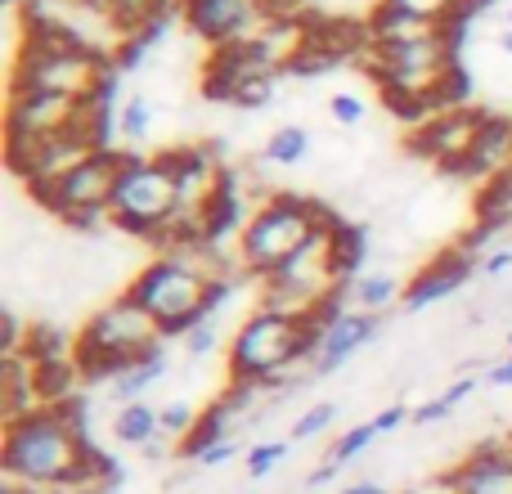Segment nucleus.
<instances>
[{
	"label": "nucleus",
	"instance_id": "nucleus-28",
	"mask_svg": "<svg viewBox=\"0 0 512 494\" xmlns=\"http://www.w3.org/2000/svg\"><path fill=\"white\" fill-rule=\"evenodd\" d=\"M180 342H185V355H189V360H207V355L221 346V324H216V319H203V324H198L194 333H185Z\"/></svg>",
	"mask_w": 512,
	"mask_h": 494
},
{
	"label": "nucleus",
	"instance_id": "nucleus-8",
	"mask_svg": "<svg viewBox=\"0 0 512 494\" xmlns=\"http://www.w3.org/2000/svg\"><path fill=\"white\" fill-rule=\"evenodd\" d=\"M333 216L306 194H270L261 207H252L243 221L239 239V265L252 274L256 283L270 279L279 265H288L319 230H328Z\"/></svg>",
	"mask_w": 512,
	"mask_h": 494
},
{
	"label": "nucleus",
	"instance_id": "nucleus-11",
	"mask_svg": "<svg viewBox=\"0 0 512 494\" xmlns=\"http://www.w3.org/2000/svg\"><path fill=\"white\" fill-rule=\"evenodd\" d=\"M117 162L122 149H99L90 153L81 167H72L63 180H54L50 189H41L36 207H45L50 216H59L72 230H99V225H113L108 207H113V180H117Z\"/></svg>",
	"mask_w": 512,
	"mask_h": 494
},
{
	"label": "nucleus",
	"instance_id": "nucleus-37",
	"mask_svg": "<svg viewBox=\"0 0 512 494\" xmlns=\"http://www.w3.org/2000/svg\"><path fill=\"white\" fill-rule=\"evenodd\" d=\"M0 494H41V490H32V486H23V481L5 477V481H0Z\"/></svg>",
	"mask_w": 512,
	"mask_h": 494
},
{
	"label": "nucleus",
	"instance_id": "nucleus-2",
	"mask_svg": "<svg viewBox=\"0 0 512 494\" xmlns=\"http://www.w3.org/2000/svg\"><path fill=\"white\" fill-rule=\"evenodd\" d=\"M104 454L86 441L77 414L63 405H36L18 418H5L0 472L41 494H72L99 486Z\"/></svg>",
	"mask_w": 512,
	"mask_h": 494
},
{
	"label": "nucleus",
	"instance_id": "nucleus-7",
	"mask_svg": "<svg viewBox=\"0 0 512 494\" xmlns=\"http://www.w3.org/2000/svg\"><path fill=\"white\" fill-rule=\"evenodd\" d=\"M113 77H117V63L104 59V54L72 41H54V36L23 32V45L14 50V68H9V90L95 104Z\"/></svg>",
	"mask_w": 512,
	"mask_h": 494
},
{
	"label": "nucleus",
	"instance_id": "nucleus-26",
	"mask_svg": "<svg viewBox=\"0 0 512 494\" xmlns=\"http://www.w3.org/2000/svg\"><path fill=\"white\" fill-rule=\"evenodd\" d=\"M333 418H337V405H310L306 414H297V423L288 427V441H319V436L333 427Z\"/></svg>",
	"mask_w": 512,
	"mask_h": 494
},
{
	"label": "nucleus",
	"instance_id": "nucleus-15",
	"mask_svg": "<svg viewBox=\"0 0 512 494\" xmlns=\"http://www.w3.org/2000/svg\"><path fill=\"white\" fill-rule=\"evenodd\" d=\"M472 274H481V256L468 252V247L436 256L432 265H423V270H418L414 283H405L400 310H405V315H418V310H427V306H436V301L454 297L459 288H468Z\"/></svg>",
	"mask_w": 512,
	"mask_h": 494
},
{
	"label": "nucleus",
	"instance_id": "nucleus-16",
	"mask_svg": "<svg viewBox=\"0 0 512 494\" xmlns=\"http://www.w3.org/2000/svg\"><path fill=\"white\" fill-rule=\"evenodd\" d=\"M450 477L459 494H512V445H481Z\"/></svg>",
	"mask_w": 512,
	"mask_h": 494
},
{
	"label": "nucleus",
	"instance_id": "nucleus-23",
	"mask_svg": "<svg viewBox=\"0 0 512 494\" xmlns=\"http://www.w3.org/2000/svg\"><path fill=\"white\" fill-rule=\"evenodd\" d=\"M158 414H162V441H180V445H185L189 432L198 427V418H203V409L176 396V400H167V405H158Z\"/></svg>",
	"mask_w": 512,
	"mask_h": 494
},
{
	"label": "nucleus",
	"instance_id": "nucleus-4",
	"mask_svg": "<svg viewBox=\"0 0 512 494\" xmlns=\"http://www.w3.org/2000/svg\"><path fill=\"white\" fill-rule=\"evenodd\" d=\"M319 342V319L297 315V310L279 306H256L248 319L230 333L225 346V369H230V387H283L297 364H310Z\"/></svg>",
	"mask_w": 512,
	"mask_h": 494
},
{
	"label": "nucleus",
	"instance_id": "nucleus-39",
	"mask_svg": "<svg viewBox=\"0 0 512 494\" xmlns=\"http://www.w3.org/2000/svg\"><path fill=\"white\" fill-rule=\"evenodd\" d=\"M504 27H512V5H508V14H504Z\"/></svg>",
	"mask_w": 512,
	"mask_h": 494
},
{
	"label": "nucleus",
	"instance_id": "nucleus-6",
	"mask_svg": "<svg viewBox=\"0 0 512 494\" xmlns=\"http://www.w3.org/2000/svg\"><path fill=\"white\" fill-rule=\"evenodd\" d=\"M167 333L158 328V319L131 297V292H117L108 297L86 324L77 328V342H72V369L86 382H113L117 373H126L131 364L149 360L153 351H162Z\"/></svg>",
	"mask_w": 512,
	"mask_h": 494
},
{
	"label": "nucleus",
	"instance_id": "nucleus-35",
	"mask_svg": "<svg viewBox=\"0 0 512 494\" xmlns=\"http://www.w3.org/2000/svg\"><path fill=\"white\" fill-rule=\"evenodd\" d=\"M337 477V463H319V468L315 472H310V477H306V490H319V486H328V481H333Z\"/></svg>",
	"mask_w": 512,
	"mask_h": 494
},
{
	"label": "nucleus",
	"instance_id": "nucleus-12",
	"mask_svg": "<svg viewBox=\"0 0 512 494\" xmlns=\"http://www.w3.org/2000/svg\"><path fill=\"white\" fill-rule=\"evenodd\" d=\"M95 117V104H77V99H54V95H18L9 90L5 104V162H23L41 144L59 140V135L77 131Z\"/></svg>",
	"mask_w": 512,
	"mask_h": 494
},
{
	"label": "nucleus",
	"instance_id": "nucleus-1",
	"mask_svg": "<svg viewBox=\"0 0 512 494\" xmlns=\"http://www.w3.org/2000/svg\"><path fill=\"white\" fill-rule=\"evenodd\" d=\"M459 27H418V32L369 36L373 81L382 86L387 104L405 113V122H427L463 99V68H459Z\"/></svg>",
	"mask_w": 512,
	"mask_h": 494
},
{
	"label": "nucleus",
	"instance_id": "nucleus-33",
	"mask_svg": "<svg viewBox=\"0 0 512 494\" xmlns=\"http://www.w3.org/2000/svg\"><path fill=\"white\" fill-rule=\"evenodd\" d=\"M472 391H477V378H472V373H468V378L450 382V387H445V391H441V396H445V400H450V405H454V409H459V400H468V396H472Z\"/></svg>",
	"mask_w": 512,
	"mask_h": 494
},
{
	"label": "nucleus",
	"instance_id": "nucleus-30",
	"mask_svg": "<svg viewBox=\"0 0 512 494\" xmlns=\"http://www.w3.org/2000/svg\"><path fill=\"white\" fill-rule=\"evenodd\" d=\"M239 454H243V445L230 436V441H216V445H207V450L198 454L194 463H203V468H225V463H230V459H239Z\"/></svg>",
	"mask_w": 512,
	"mask_h": 494
},
{
	"label": "nucleus",
	"instance_id": "nucleus-22",
	"mask_svg": "<svg viewBox=\"0 0 512 494\" xmlns=\"http://www.w3.org/2000/svg\"><path fill=\"white\" fill-rule=\"evenodd\" d=\"M108 9H113L117 18H122L126 27H131L135 36H144L149 27H158L162 23V14L171 9V0H104Z\"/></svg>",
	"mask_w": 512,
	"mask_h": 494
},
{
	"label": "nucleus",
	"instance_id": "nucleus-24",
	"mask_svg": "<svg viewBox=\"0 0 512 494\" xmlns=\"http://www.w3.org/2000/svg\"><path fill=\"white\" fill-rule=\"evenodd\" d=\"M292 454V441H256L248 445V454H243V463H248V477L252 481H265L279 463H288Z\"/></svg>",
	"mask_w": 512,
	"mask_h": 494
},
{
	"label": "nucleus",
	"instance_id": "nucleus-29",
	"mask_svg": "<svg viewBox=\"0 0 512 494\" xmlns=\"http://www.w3.org/2000/svg\"><path fill=\"white\" fill-rule=\"evenodd\" d=\"M405 423H414V409H409V405H382V414H373L378 436H396Z\"/></svg>",
	"mask_w": 512,
	"mask_h": 494
},
{
	"label": "nucleus",
	"instance_id": "nucleus-19",
	"mask_svg": "<svg viewBox=\"0 0 512 494\" xmlns=\"http://www.w3.org/2000/svg\"><path fill=\"white\" fill-rule=\"evenodd\" d=\"M167 378V351H153L149 360L131 364L126 373H117L113 382H108V396L117 400V405H131V400H144L158 382Z\"/></svg>",
	"mask_w": 512,
	"mask_h": 494
},
{
	"label": "nucleus",
	"instance_id": "nucleus-34",
	"mask_svg": "<svg viewBox=\"0 0 512 494\" xmlns=\"http://www.w3.org/2000/svg\"><path fill=\"white\" fill-rule=\"evenodd\" d=\"M486 382H495V387H512V355H508V360H499V364H490Z\"/></svg>",
	"mask_w": 512,
	"mask_h": 494
},
{
	"label": "nucleus",
	"instance_id": "nucleus-5",
	"mask_svg": "<svg viewBox=\"0 0 512 494\" xmlns=\"http://www.w3.org/2000/svg\"><path fill=\"white\" fill-rule=\"evenodd\" d=\"M113 230L135 234V239L162 247L176 243L180 230V167L176 153H131L122 149L117 162V180H113Z\"/></svg>",
	"mask_w": 512,
	"mask_h": 494
},
{
	"label": "nucleus",
	"instance_id": "nucleus-3",
	"mask_svg": "<svg viewBox=\"0 0 512 494\" xmlns=\"http://www.w3.org/2000/svg\"><path fill=\"white\" fill-rule=\"evenodd\" d=\"M216 247L207 243H180L158 252L131 274L126 292L158 319L167 337L194 333L203 319H212V292L216 279H225L221 265H212Z\"/></svg>",
	"mask_w": 512,
	"mask_h": 494
},
{
	"label": "nucleus",
	"instance_id": "nucleus-10",
	"mask_svg": "<svg viewBox=\"0 0 512 494\" xmlns=\"http://www.w3.org/2000/svg\"><path fill=\"white\" fill-rule=\"evenodd\" d=\"M18 14H23V32L86 45V50L113 59L117 68H122L126 50L140 41L104 0H23Z\"/></svg>",
	"mask_w": 512,
	"mask_h": 494
},
{
	"label": "nucleus",
	"instance_id": "nucleus-20",
	"mask_svg": "<svg viewBox=\"0 0 512 494\" xmlns=\"http://www.w3.org/2000/svg\"><path fill=\"white\" fill-rule=\"evenodd\" d=\"M306 153H310V131H306V126H297V122H283L279 131L265 140L261 162H265V167H301V162H306Z\"/></svg>",
	"mask_w": 512,
	"mask_h": 494
},
{
	"label": "nucleus",
	"instance_id": "nucleus-38",
	"mask_svg": "<svg viewBox=\"0 0 512 494\" xmlns=\"http://www.w3.org/2000/svg\"><path fill=\"white\" fill-rule=\"evenodd\" d=\"M499 50L512 59V27H499Z\"/></svg>",
	"mask_w": 512,
	"mask_h": 494
},
{
	"label": "nucleus",
	"instance_id": "nucleus-25",
	"mask_svg": "<svg viewBox=\"0 0 512 494\" xmlns=\"http://www.w3.org/2000/svg\"><path fill=\"white\" fill-rule=\"evenodd\" d=\"M378 441V427H373V418H364V423H355L351 432H342V441H333V450H328V463H351V459H360L369 445Z\"/></svg>",
	"mask_w": 512,
	"mask_h": 494
},
{
	"label": "nucleus",
	"instance_id": "nucleus-36",
	"mask_svg": "<svg viewBox=\"0 0 512 494\" xmlns=\"http://www.w3.org/2000/svg\"><path fill=\"white\" fill-rule=\"evenodd\" d=\"M342 494H391V490L382 486V481H351Z\"/></svg>",
	"mask_w": 512,
	"mask_h": 494
},
{
	"label": "nucleus",
	"instance_id": "nucleus-27",
	"mask_svg": "<svg viewBox=\"0 0 512 494\" xmlns=\"http://www.w3.org/2000/svg\"><path fill=\"white\" fill-rule=\"evenodd\" d=\"M328 117H333L337 126H364V117H369V104H364L360 95H351V90H342V95H333L328 99Z\"/></svg>",
	"mask_w": 512,
	"mask_h": 494
},
{
	"label": "nucleus",
	"instance_id": "nucleus-18",
	"mask_svg": "<svg viewBox=\"0 0 512 494\" xmlns=\"http://www.w3.org/2000/svg\"><path fill=\"white\" fill-rule=\"evenodd\" d=\"M405 297V288L396 283V274H382V270H364L346 283V306L351 310H369V315H382L387 306Z\"/></svg>",
	"mask_w": 512,
	"mask_h": 494
},
{
	"label": "nucleus",
	"instance_id": "nucleus-32",
	"mask_svg": "<svg viewBox=\"0 0 512 494\" xmlns=\"http://www.w3.org/2000/svg\"><path fill=\"white\" fill-rule=\"evenodd\" d=\"M504 270H512V247H490L486 256H481V274H504Z\"/></svg>",
	"mask_w": 512,
	"mask_h": 494
},
{
	"label": "nucleus",
	"instance_id": "nucleus-31",
	"mask_svg": "<svg viewBox=\"0 0 512 494\" xmlns=\"http://www.w3.org/2000/svg\"><path fill=\"white\" fill-rule=\"evenodd\" d=\"M450 414H454V405L445 396H436V400H427V405L414 409V423L427 427V423H441V418H450Z\"/></svg>",
	"mask_w": 512,
	"mask_h": 494
},
{
	"label": "nucleus",
	"instance_id": "nucleus-21",
	"mask_svg": "<svg viewBox=\"0 0 512 494\" xmlns=\"http://www.w3.org/2000/svg\"><path fill=\"white\" fill-rule=\"evenodd\" d=\"M153 99L149 95H131L122 104V113H117V140L126 144V149H135V144H144L153 135Z\"/></svg>",
	"mask_w": 512,
	"mask_h": 494
},
{
	"label": "nucleus",
	"instance_id": "nucleus-9",
	"mask_svg": "<svg viewBox=\"0 0 512 494\" xmlns=\"http://www.w3.org/2000/svg\"><path fill=\"white\" fill-rule=\"evenodd\" d=\"M351 283L342 261V225H328L315 239L301 247L288 265L261 279V306H279V310H297V315H319L328 301H337Z\"/></svg>",
	"mask_w": 512,
	"mask_h": 494
},
{
	"label": "nucleus",
	"instance_id": "nucleus-13",
	"mask_svg": "<svg viewBox=\"0 0 512 494\" xmlns=\"http://www.w3.org/2000/svg\"><path fill=\"white\" fill-rule=\"evenodd\" d=\"M481 0H378L369 14V36L418 32V27H459L477 14Z\"/></svg>",
	"mask_w": 512,
	"mask_h": 494
},
{
	"label": "nucleus",
	"instance_id": "nucleus-14",
	"mask_svg": "<svg viewBox=\"0 0 512 494\" xmlns=\"http://www.w3.org/2000/svg\"><path fill=\"white\" fill-rule=\"evenodd\" d=\"M382 319L369 315V310H351L346 306L337 319H328L324 328H319V342H315V355H310V373L315 378H328V373H337L346 360H355V355L364 351V346L378 337Z\"/></svg>",
	"mask_w": 512,
	"mask_h": 494
},
{
	"label": "nucleus",
	"instance_id": "nucleus-40",
	"mask_svg": "<svg viewBox=\"0 0 512 494\" xmlns=\"http://www.w3.org/2000/svg\"><path fill=\"white\" fill-rule=\"evenodd\" d=\"M508 355H512V333H508Z\"/></svg>",
	"mask_w": 512,
	"mask_h": 494
},
{
	"label": "nucleus",
	"instance_id": "nucleus-17",
	"mask_svg": "<svg viewBox=\"0 0 512 494\" xmlns=\"http://www.w3.org/2000/svg\"><path fill=\"white\" fill-rule=\"evenodd\" d=\"M113 441L126 445V450H153L162 441V414L149 400H131V405H117L113 414Z\"/></svg>",
	"mask_w": 512,
	"mask_h": 494
}]
</instances>
